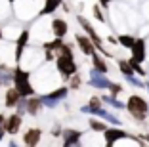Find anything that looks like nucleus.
I'll return each mask as SVG.
<instances>
[{"label": "nucleus", "mask_w": 149, "mask_h": 147, "mask_svg": "<svg viewBox=\"0 0 149 147\" xmlns=\"http://www.w3.org/2000/svg\"><path fill=\"white\" fill-rule=\"evenodd\" d=\"M126 109L132 115V118L138 122H143L149 115V103L141 98V95H130L126 101Z\"/></svg>", "instance_id": "f257e3e1"}, {"label": "nucleus", "mask_w": 149, "mask_h": 147, "mask_svg": "<svg viewBox=\"0 0 149 147\" xmlns=\"http://www.w3.org/2000/svg\"><path fill=\"white\" fill-rule=\"evenodd\" d=\"M13 82H15V88L19 90V94L23 98L35 95V88H33L31 80H29V73H25L19 65H17V69H13Z\"/></svg>", "instance_id": "f03ea898"}, {"label": "nucleus", "mask_w": 149, "mask_h": 147, "mask_svg": "<svg viewBox=\"0 0 149 147\" xmlns=\"http://www.w3.org/2000/svg\"><path fill=\"white\" fill-rule=\"evenodd\" d=\"M56 65H57V71L63 75V78H65V80H69L71 75L77 73V63H74L73 56L57 54V57H56Z\"/></svg>", "instance_id": "7ed1b4c3"}, {"label": "nucleus", "mask_w": 149, "mask_h": 147, "mask_svg": "<svg viewBox=\"0 0 149 147\" xmlns=\"http://www.w3.org/2000/svg\"><path fill=\"white\" fill-rule=\"evenodd\" d=\"M80 111H82V113H88V115H94V117H100V118H103V121L111 122V124H115V126H120V122H123L118 117H115L113 113L105 111L103 107H92V105H84V107H80Z\"/></svg>", "instance_id": "20e7f679"}, {"label": "nucleus", "mask_w": 149, "mask_h": 147, "mask_svg": "<svg viewBox=\"0 0 149 147\" xmlns=\"http://www.w3.org/2000/svg\"><path fill=\"white\" fill-rule=\"evenodd\" d=\"M69 90H71L69 86L57 88V90L50 92V94H46V95H40V100H42L44 107H56V105L59 103L61 100H65V98H67V94H69Z\"/></svg>", "instance_id": "39448f33"}, {"label": "nucleus", "mask_w": 149, "mask_h": 147, "mask_svg": "<svg viewBox=\"0 0 149 147\" xmlns=\"http://www.w3.org/2000/svg\"><path fill=\"white\" fill-rule=\"evenodd\" d=\"M88 82H90V86L97 88V90H109V86H111V80L105 77V73H101V71H97V69H92Z\"/></svg>", "instance_id": "423d86ee"}, {"label": "nucleus", "mask_w": 149, "mask_h": 147, "mask_svg": "<svg viewBox=\"0 0 149 147\" xmlns=\"http://www.w3.org/2000/svg\"><path fill=\"white\" fill-rule=\"evenodd\" d=\"M77 19H79V23H80V25H82V29L86 31V35L90 36V38H92V40H94V44H96V48H97V50H100V52H103V54H107V52H105V48H103V42H101L100 35H97L96 31H94V27L90 25V23H88L86 19L82 17V15H79V17H77Z\"/></svg>", "instance_id": "0eeeda50"}, {"label": "nucleus", "mask_w": 149, "mask_h": 147, "mask_svg": "<svg viewBox=\"0 0 149 147\" xmlns=\"http://www.w3.org/2000/svg\"><path fill=\"white\" fill-rule=\"evenodd\" d=\"M74 40H77V46L80 48V52H82L84 56H92V54H96V44H94V40L90 38V36L77 35Z\"/></svg>", "instance_id": "6e6552de"}, {"label": "nucleus", "mask_w": 149, "mask_h": 147, "mask_svg": "<svg viewBox=\"0 0 149 147\" xmlns=\"http://www.w3.org/2000/svg\"><path fill=\"white\" fill-rule=\"evenodd\" d=\"M130 59L138 61V63H143L145 61V40L143 38H136V42L132 46V57Z\"/></svg>", "instance_id": "1a4fd4ad"}, {"label": "nucleus", "mask_w": 149, "mask_h": 147, "mask_svg": "<svg viewBox=\"0 0 149 147\" xmlns=\"http://www.w3.org/2000/svg\"><path fill=\"white\" fill-rule=\"evenodd\" d=\"M103 134H105V145H115L118 139H123V138L128 136L126 132L120 130V128H107Z\"/></svg>", "instance_id": "9d476101"}, {"label": "nucleus", "mask_w": 149, "mask_h": 147, "mask_svg": "<svg viewBox=\"0 0 149 147\" xmlns=\"http://www.w3.org/2000/svg\"><path fill=\"white\" fill-rule=\"evenodd\" d=\"M63 145L71 147V145H79L80 138H82V132L79 130H63Z\"/></svg>", "instance_id": "9b49d317"}, {"label": "nucleus", "mask_w": 149, "mask_h": 147, "mask_svg": "<svg viewBox=\"0 0 149 147\" xmlns=\"http://www.w3.org/2000/svg\"><path fill=\"white\" fill-rule=\"evenodd\" d=\"M29 31H23L21 35H19V38H17V42H15V61H17V65H19V61H21V56H23V50H25V46H27V42H29Z\"/></svg>", "instance_id": "f8f14e48"}, {"label": "nucleus", "mask_w": 149, "mask_h": 147, "mask_svg": "<svg viewBox=\"0 0 149 147\" xmlns=\"http://www.w3.org/2000/svg\"><path fill=\"white\" fill-rule=\"evenodd\" d=\"M23 95L19 94L17 88H10V90H6V95H4V103L6 107H17V103L21 101Z\"/></svg>", "instance_id": "ddd939ff"}, {"label": "nucleus", "mask_w": 149, "mask_h": 147, "mask_svg": "<svg viewBox=\"0 0 149 147\" xmlns=\"http://www.w3.org/2000/svg\"><path fill=\"white\" fill-rule=\"evenodd\" d=\"M40 136H42V130L40 128H31V130H27L25 136H23V143L29 147L36 145V143L40 141Z\"/></svg>", "instance_id": "4468645a"}, {"label": "nucleus", "mask_w": 149, "mask_h": 147, "mask_svg": "<svg viewBox=\"0 0 149 147\" xmlns=\"http://www.w3.org/2000/svg\"><path fill=\"white\" fill-rule=\"evenodd\" d=\"M25 103H27V113L29 115H38L40 113V109L44 107V103H42V100L40 98H35V95H31V98H27L25 100Z\"/></svg>", "instance_id": "2eb2a0df"}, {"label": "nucleus", "mask_w": 149, "mask_h": 147, "mask_svg": "<svg viewBox=\"0 0 149 147\" xmlns=\"http://www.w3.org/2000/svg\"><path fill=\"white\" fill-rule=\"evenodd\" d=\"M19 126H21V115L15 113V115H12V117L6 121V132H8V134H17Z\"/></svg>", "instance_id": "dca6fc26"}, {"label": "nucleus", "mask_w": 149, "mask_h": 147, "mask_svg": "<svg viewBox=\"0 0 149 147\" xmlns=\"http://www.w3.org/2000/svg\"><path fill=\"white\" fill-rule=\"evenodd\" d=\"M67 29H69V27H67V23L63 21V19H54L52 21V33L56 36H59V38H63V36L67 35Z\"/></svg>", "instance_id": "f3484780"}, {"label": "nucleus", "mask_w": 149, "mask_h": 147, "mask_svg": "<svg viewBox=\"0 0 149 147\" xmlns=\"http://www.w3.org/2000/svg\"><path fill=\"white\" fill-rule=\"evenodd\" d=\"M92 65H94V69L101 71V73H107V71H109L105 59H103L101 56H97V54H92Z\"/></svg>", "instance_id": "a211bd4d"}, {"label": "nucleus", "mask_w": 149, "mask_h": 147, "mask_svg": "<svg viewBox=\"0 0 149 147\" xmlns=\"http://www.w3.org/2000/svg\"><path fill=\"white\" fill-rule=\"evenodd\" d=\"M117 65H118V69H120V73H123V77H128V75H134L136 71H134V67H132L130 59H117Z\"/></svg>", "instance_id": "6ab92c4d"}, {"label": "nucleus", "mask_w": 149, "mask_h": 147, "mask_svg": "<svg viewBox=\"0 0 149 147\" xmlns=\"http://www.w3.org/2000/svg\"><path fill=\"white\" fill-rule=\"evenodd\" d=\"M61 2L63 0H46V2H44V8L40 10V15H48V13L56 12V8L61 4Z\"/></svg>", "instance_id": "aec40b11"}, {"label": "nucleus", "mask_w": 149, "mask_h": 147, "mask_svg": "<svg viewBox=\"0 0 149 147\" xmlns=\"http://www.w3.org/2000/svg\"><path fill=\"white\" fill-rule=\"evenodd\" d=\"M101 100H103V103H109L113 109H126V103L118 101V100H117V95H113V94H111V95H103Z\"/></svg>", "instance_id": "412c9836"}, {"label": "nucleus", "mask_w": 149, "mask_h": 147, "mask_svg": "<svg viewBox=\"0 0 149 147\" xmlns=\"http://www.w3.org/2000/svg\"><path fill=\"white\" fill-rule=\"evenodd\" d=\"M134 42H136V38L130 35H120L118 36V44L124 48H128V50H132V46H134Z\"/></svg>", "instance_id": "4be33fe9"}, {"label": "nucleus", "mask_w": 149, "mask_h": 147, "mask_svg": "<svg viewBox=\"0 0 149 147\" xmlns=\"http://www.w3.org/2000/svg\"><path fill=\"white\" fill-rule=\"evenodd\" d=\"M88 124H90V128H92L94 132H105V130H107L105 122L96 121V118H90V121H88Z\"/></svg>", "instance_id": "5701e85b"}, {"label": "nucleus", "mask_w": 149, "mask_h": 147, "mask_svg": "<svg viewBox=\"0 0 149 147\" xmlns=\"http://www.w3.org/2000/svg\"><path fill=\"white\" fill-rule=\"evenodd\" d=\"M61 46H63V40L59 38V36H56V40H52V42H46V44H44V50H52V52L56 50V52H57V50H59Z\"/></svg>", "instance_id": "b1692460"}, {"label": "nucleus", "mask_w": 149, "mask_h": 147, "mask_svg": "<svg viewBox=\"0 0 149 147\" xmlns=\"http://www.w3.org/2000/svg\"><path fill=\"white\" fill-rule=\"evenodd\" d=\"M80 84H82V78H80V75H71V78H69V88L71 90H79L80 88Z\"/></svg>", "instance_id": "393cba45"}, {"label": "nucleus", "mask_w": 149, "mask_h": 147, "mask_svg": "<svg viewBox=\"0 0 149 147\" xmlns=\"http://www.w3.org/2000/svg\"><path fill=\"white\" fill-rule=\"evenodd\" d=\"M124 78H126V80L132 84V86H136V88H143V82H141L140 78H136L134 75H128V77H124Z\"/></svg>", "instance_id": "a878e982"}, {"label": "nucleus", "mask_w": 149, "mask_h": 147, "mask_svg": "<svg viewBox=\"0 0 149 147\" xmlns=\"http://www.w3.org/2000/svg\"><path fill=\"white\" fill-rule=\"evenodd\" d=\"M6 121H8V118H6L4 115H0V141H2L4 134H8V132H6Z\"/></svg>", "instance_id": "bb28decb"}, {"label": "nucleus", "mask_w": 149, "mask_h": 147, "mask_svg": "<svg viewBox=\"0 0 149 147\" xmlns=\"http://www.w3.org/2000/svg\"><path fill=\"white\" fill-rule=\"evenodd\" d=\"M130 63H132L134 71H136L140 77H145V71H143V67H141V63H138V61H134V59H130Z\"/></svg>", "instance_id": "cd10ccee"}, {"label": "nucleus", "mask_w": 149, "mask_h": 147, "mask_svg": "<svg viewBox=\"0 0 149 147\" xmlns=\"http://www.w3.org/2000/svg\"><path fill=\"white\" fill-rule=\"evenodd\" d=\"M109 90H111V94H113V95H118V94H120V92H123V86H120V84H118V82H111Z\"/></svg>", "instance_id": "c85d7f7f"}, {"label": "nucleus", "mask_w": 149, "mask_h": 147, "mask_svg": "<svg viewBox=\"0 0 149 147\" xmlns=\"http://www.w3.org/2000/svg\"><path fill=\"white\" fill-rule=\"evenodd\" d=\"M94 17L97 19V21H105V17H103V13H101V10H100V6H94Z\"/></svg>", "instance_id": "c756f323"}, {"label": "nucleus", "mask_w": 149, "mask_h": 147, "mask_svg": "<svg viewBox=\"0 0 149 147\" xmlns=\"http://www.w3.org/2000/svg\"><path fill=\"white\" fill-rule=\"evenodd\" d=\"M57 54H65V56H73V50H71V46H67V44H63L59 50H57Z\"/></svg>", "instance_id": "7c9ffc66"}, {"label": "nucleus", "mask_w": 149, "mask_h": 147, "mask_svg": "<svg viewBox=\"0 0 149 147\" xmlns=\"http://www.w3.org/2000/svg\"><path fill=\"white\" fill-rule=\"evenodd\" d=\"M101 103H103V100L94 95V98H90V103H88V105H92V107H101Z\"/></svg>", "instance_id": "2f4dec72"}, {"label": "nucleus", "mask_w": 149, "mask_h": 147, "mask_svg": "<svg viewBox=\"0 0 149 147\" xmlns=\"http://www.w3.org/2000/svg\"><path fill=\"white\" fill-rule=\"evenodd\" d=\"M44 57H46V61H52V59H56V57H54V54H52V50H46Z\"/></svg>", "instance_id": "473e14b6"}, {"label": "nucleus", "mask_w": 149, "mask_h": 147, "mask_svg": "<svg viewBox=\"0 0 149 147\" xmlns=\"http://www.w3.org/2000/svg\"><path fill=\"white\" fill-rule=\"evenodd\" d=\"M100 4H101V6H103V8H107V6H109V4H111V0H100Z\"/></svg>", "instance_id": "72a5a7b5"}, {"label": "nucleus", "mask_w": 149, "mask_h": 147, "mask_svg": "<svg viewBox=\"0 0 149 147\" xmlns=\"http://www.w3.org/2000/svg\"><path fill=\"white\" fill-rule=\"evenodd\" d=\"M145 88H147V92H149V82H147V84H145Z\"/></svg>", "instance_id": "f704fd0d"}, {"label": "nucleus", "mask_w": 149, "mask_h": 147, "mask_svg": "<svg viewBox=\"0 0 149 147\" xmlns=\"http://www.w3.org/2000/svg\"><path fill=\"white\" fill-rule=\"evenodd\" d=\"M0 38H2V31H0Z\"/></svg>", "instance_id": "c9c22d12"}, {"label": "nucleus", "mask_w": 149, "mask_h": 147, "mask_svg": "<svg viewBox=\"0 0 149 147\" xmlns=\"http://www.w3.org/2000/svg\"><path fill=\"white\" fill-rule=\"evenodd\" d=\"M8 2H13V0H8Z\"/></svg>", "instance_id": "e433bc0d"}]
</instances>
